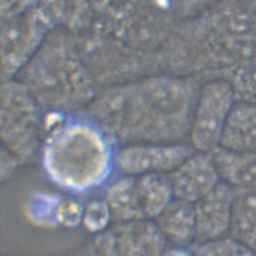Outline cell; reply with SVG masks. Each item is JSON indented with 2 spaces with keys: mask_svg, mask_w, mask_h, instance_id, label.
Segmentation results:
<instances>
[{
  "mask_svg": "<svg viewBox=\"0 0 256 256\" xmlns=\"http://www.w3.org/2000/svg\"><path fill=\"white\" fill-rule=\"evenodd\" d=\"M59 200L60 198L44 194L39 198H34L33 208L29 209L31 218L38 224H56V212Z\"/></svg>",
  "mask_w": 256,
  "mask_h": 256,
  "instance_id": "44dd1931",
  "label": "cell"
},
{
  "mask_svg": "<svg viewBox=\"0 0 256 256\" xmlns=\"http://www.w3.org/2000/svg\"><path fill=\"white\" fill-rule=\"evenodd\" d=\"M130 0H90V6L92 10L100 12L104 18H108L118 13L124 6L128 5Z\"/></svg>",
  "mask_w": 256,
  "mask_h": 256,
  "instance_id": "603a6c76",
  "label": "cell"
},
{
  "mask_svg": "<svg viewBox=\"0 0 256 256\" xmlns=\"http://www.w3.org/2000/svg\"><path fill=\"white\" fill-rule=\"evenodd\" d=\"M190 249L194 256H256L254 252L230 236L208 242H194Z\"/></svg>",
  "mask_w": 256,
  "mask_h": 256,
  "instance_id": "ac0fdd59",
  "label": "cell"
},
{
  "mask_svg": "<svg viewBox=\"0 0 256 256\" xmlns=\"http://www.w3.org/2000/svg\"><path fill=\"white\" fill-rule=\"evenodd\" d=\"M219 147L256 152V102L238 100L229 114Z\"/></svg>",
  "mask_w": 256,
  "mask_h": 256,
  "instance_id": "8fae6325",
  "label": "cell"
},
{
  "mask_svg": "<svg viewBox=\"0 0 256 256\" xmlns=\"http://www.w3.org/2000/svg\"><path fill=\"white\" fill-rule=\"evenodd\" d=\"M0 127L2 147L22 164L31 162L43 143V110L18 78L2 81Z\"/></svg>",
  "mask_w": 256,
  "mask_h": 256,
  "instance_id": "277c9868",
  "label": "cell"
},
{
  "mask_svg": "<svg viewBox=\"0 0 256 256\" xmlns=\"http://www.w3.org/2000/svg\"><path fill=\"white\" fill-rule=\"evenodd\" d=\"M20 165L21 162L11 152L6 150L5 148H1V180L5 181L8 180L11 176L14 174V171Z\"/></svg>",
  "mask_w": 256,
  "mask_h": 256,
  "instance_id": "cb8c5ba5",
  "label": "cell"
},
{
  "mask_svg": "<svg viewBox=\"0 0 256 256\" xmlns=\"http://www.w3.org/2000/svg\"><path fill=\"white\" fill-rule=\"evenodd\" d=\"M16 77L43 112H80L100 90L79 51L76 36L62 28L49 33Z\"/></svg>",
  "mask_w": 256,
  "mask_h": 256,
  "instance_id": "3957f363",
  "label": "cell"
},
{
  "mask_svg": "<svg viewBox=\"0 0 256 256\" xmlns=\"http://www.w3.org/2000/svg\"><path fill=\"white\" fill-rule=\"evenodd\" d=\"M84 204L78 200L66 198H60L56 212V222L62 228H78L82 223Z\"/></svg>",
  "mask_w": 256,
  "mask_h": 256,
  "instance_id": "ffe728a7",
  "label": "cell"
},
{
  "mask_svg": "<svg viewBox=\"0 0 256 256\" xmlns=\"http://www.w3.org/2000/svg\"><path fill=\"white\" fill-rule=\"evenodd\" d=\"M112 222V214L104 200H92L84 204L82 226L86 231L97 236L106 231Z\"/></svg>",
  "mask_w": 256,
  "mask_h": 256,
  "instance_id": "d6986e66",
  "label": "cell"
},
{
  "mask_svg": "<svg viewBox=\"0 0 256 256\" xmlns=\"http://www.w3.org/2000/svg\"><path fill=\"white\" fill-rule=\"evenodd\" d=\"M236 190L221 181L194 204V242H208L229 236Z\"/></svg>",
  "mask_w": 256,
  "mask_h": 256,
  "instance_id": "30bf717a",
  "label": "cell"
},
{
  "mask_svg": "<svg viewBox=\"0 0 256 256\" xmlns=\"http://www.w3.org/2000/svg\"><path fill=\"white\" fill-rule=\"evenodd\" d=\"M137 178V190L144 218L155 220L175 198L168 174Z\"/></svg>",
  "mask_w": 256,
  "mask_h": 256,
  "instance_id": "e0dca14e",
  "label": "cell"
},
{
  "mask_svg": "<svg viewBox=\"0 0 256 256\" xmlns=\"http://www.w3.org/2000/svg\"><path fill=\"white\" fill-rule=\"evenodd\" d=\"M229 236L256 254V188L236 190Z\"/></svg>",
  "mask_w": 256,
  "mask_h": 256,
  "instance_id": "2e32d148",
  "label": "cell"
},
{
  "mask_svg": "<svg viewBox=\"0 0 256 256\" xmlns=\"http://www.w3.org/2000/svg\"><path fill=\"white\" fill-rule=\"evenodd\" d=\"M39 2L40 0H1V18L34 8Z\"/></svg>",
  "mask_w": 256,
  "mask_h": 256,
  "instance_id": "7402d4cb",
  "label": "cell"
},
{
  "mask_svg": "<svg viewBox=\"0 0 256 256\" xmlns=\"http://www.w3.org/2000/svg\"><path fill=\"white\" fill-rule=\"evenodd\" d=\"M114 223L144 218L137 190V178L124 175L112 182L105 192Z\"/></svg>",
  "mask_w": 256,
  "mask_h": 256,
  "instance_id": "9a60e30c",
  "label": "cell"
},
{
  "mask_svg": "<svg viewBox=\"0 0 256 256\" xmlns=\"http://www.w3.org/2000/svg\"><path fill=\"white\" fill-rule=\"evenodd\" d=\"M117 146L84 114H68L44 136L41 165L52 185L72 194H86L109 180L116 168Z\"/></svg>",
  "mask_w": 256,
  "mask_h": 256,
  "instance_id": "7a4b0ae2",
  "label": "cell"
},
{
  "mask_svg": "<svg viewBox=\"0 0 256 256\" xmlns=\"http://www.w3.org/2000/svg\"><path fill=\"white\" fill-rule=\"evenodd\" d=\"M221 180L234 190L256 188V152H236L218 147L210 152Z\"/></svg>",
  "mask_w": 256,
  "mask_h": 256,
  "instance_id": "7c38bea8",
  "label": "cell"
},
{
  "mask_svg": "<svg viewBox=\"0 0 256 256\" xmlns=\"http://www.w3.org/2000/svg\"><path fill=\"white\" fill-rule=\"evenodd\" d=\"M168 175L175 198L192 204L222 181L211 153L196 150Z\"/></svg>",
  "mask_w": 256,
  "mask_h": 256,
  "instance_id": "9c48e42d",
  "label": "cell"
},
{
  "mask_svg": "<svg viewBox=\"0 0 256 256\" xmlns=\"http://www.w3.org/2000/svg\"><path fill=\"white\" fill-rule=\"evenodd\" d=\"M168 242L186 246L196 240L194 204L174 198L155 220Z\"/></svg>",
  "mask_w": 256,
  "mask_h": 256,
  "instance_id": "5bb4252c",
  "label": "cell"
},
{
  "mask_svg": "<svg viewBox=\"0 0 256 256\" xmlns=\"http://www.w3.org/2000/svg\"><path fill=\"white\" fill-rule=\"evenodd\" d=\"M194 152L190 143H133L118 148L116 168L124 175L170 174Z\"/></svg>",
  "mask_w": 256,
  "mask_h": 256,
  "instance_id": "ba28073f",
  "label": "cell"
},
{
  "mask_svg": "<svg viewBox=\"0 0 256 256\" xmlns=\"http://www.w3.org/2000/svg\"><path fill=\"white\" fill-rule=\"evenodd\" d=\"M38 6L1 18V78L14 79L54 30Z\"/></svg>",
  "mask_w": 256,
  "mask_h": 256,
  "instance_id": "5b68a950",
  "label": "cell"
},
{
  "mask_svg": "<svg viewBox=\"0 0 256 256\" xmlns=\"http://www.w3.org/2000/svg\"><path fill=\"white\" fill-rule=\"evenodd\" d=\"M202 84L191 76L155 74L100 89L80 112L117 145L186 142Z\"/></svg>",
  "mask_w": 256,
  "mask_h": 256,
  "instance_id": "6da1fadb",
  "label": "cell"
},
{
  "mask_svg": "<svg viewBox=\"0 0 256 256\" xmlns=\"http://www.w3.org/2000/svg\"></svg>",
  "mask_w": 256,
  "mask_h": 256,
  "instance_id": "83f0119b",
  "label": "cell"
},
{
  "mask_svg": "<svg viewBox=\"0 0 256 256\" xmlns=\"http://www.w3.org/2000/svg\"><path fill=\"white\" fill-rule=\"evenodd\" d=\"M160 256H194L191 249H186L184 247H172L166 248Z\"/></svg>",
  "mask_w": 256,
  "mask_h": 256,
  "instance_id": "484cf974",
  "label": "cell"
},
{
  "mask_svg": "<svg viewBox=\"0 0 256 256\" xmlns=\"http://www.w3.org/2000/svg\"><path fill=\"white\" fill-rule=\"evenodd\" d=\"M175 10L180 11L181 14H190L200 10L204 6L208 5L214 0H172Z\"/></svg>",
  "mask_w": 256,
  "mask_h": 256,
  "instance_id": "d4e9b609",
  "label": "cell"
},
{
  "mask_svg": "<svg viewBox=\"0 0 256 256\" xmlns=\"http://www.w3.org/2000/svg\"><path fill=\"white\" fill-rule=\"evenodd\" d=\"M102 256L98 251L95 249L92 244L90 246H87L86 247H82L79 250L74 252L70 256Z\"/></svg>",
  "mask_w": 256,
  "mask_h": 256,
  "instance_id": "4316f807",
  "label": "cell"
},
{
  "mask_svg": "<svg viewBox=\"0 0 256 256\" xmlns=\"http://www.w3.org/2000/svg\"><path fill=\"white\" fill-rule=\"evenodd\" d=\"M38 8L54 28L81 33L90 24V0H40Z\"/></svg>",
  "mask_w": 256,
  "mask_h": 256,
  "instance_id": "4fadbf2b",
  "label": "cell"
},
{
  "mask_svg": "<svg viewBox=\"0 0 256 256\" xmlns=\"http://www.w3.org/2000/svg\"><path fill=\"white\" fill-rule=\"evenodd\" d=\"M166 244V238L150 219L114 223L92 242L102 256H160Z\"/></svg>",
  "mask_w": 256,
  "mask_h": 256,
  "instance_id": "52a82bcc",
  "label": "cell"
},
{
  "mask_svg": "<svg viewBox=\"0 0 256 256\" xmlns=\"http://www.w3.org/2000/svg\"><path fill=\"white\" fill-rule=\"evenodd\" d=\"M236 102L234 90L228 80L214 78L202 84L188 136L194 150L212 152L220 146L224 128Z\"/></svg>",
  "mask_w": 256,
  "mask_h": 256,
  "instance_id": "8992f818",
  "label": "cell"
}]
</instances>
